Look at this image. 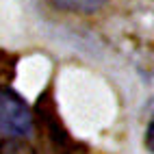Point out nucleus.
Here are the masks:
<instances>
[{
	"label": "nucleus",
	"instance_id": "nucleus-5",
	"mask_svg": "<svg viewBox=\"0 0 154 154\" xmlns=\"http://www.w3.org/2000/svg\"><path fill=\"white\" fill-rule=\"evenodd\" d=\"M54 2L67 9H94L96 7V0H54Z\"/></svg>",
	"mask_w": 154,
	"mask_h": 154
},
{
	"label": "nucleus",
	"instance_id": "nucleus-1",
	"mask_svg": "<svg viewBox=\"0 0 154 154\" xmlns=\"http://www.w3.org/2000/svg\"><path fill=\"white\" fill-rule=\"evenodd\" d=\"M35 115L26 100L9 85H0V135L2 139H26L33 135Z\"/></svg>",
	"mask_w": 154,
	"mask_h": 154
},
{
	"label": "nucleus",
	"instance_id": "nucleus-3",
	"mask_svg": "<svg viewBox=\"0 0 154 154\" xmlns=\"http://www.w3.org/2000/svg\"><path fill=\"white\" fill-rule=\"evenodd\" d=\"M0 154H37V150L24 139H0Z\"/></svg>",
	"mask_w": 154,
	"mask_h": 154
},
{
	"label": "nucleus",
	"instance_id": "nucleus-4",
	"mask_svg": "<svg viewBox=\"0 0 154 154\" xmlns=\"http://www.w3.org/2000/svg\"><path fill=\"white\" fill-rule=\"evenodd\" d=\"M15 67H17V57L7 52V50H0V80H2V85L13 80Z\"/></svg>",
	"mask_w": 154,
	"mask_h": 154
},
{
	"label": "nucleus",
	"instance_id": "nucleus-2",
	"mask_svg": "<svg viewBox=\"0 0 154 154\" xmlns=\"http://www.w3.org/2000/svg\"><path fill=\"white\" fill-rule=\"evenodd\" d=\"M37 124L42 128L52 152H59V154H78L80 152L78 143L69 137L67 128L63 126V122L59 117L57 102L52 98V87H48L37 100Z\"/></svg>",
	"mask_w": 154,
	"mask_h": 154
}]
</instances>
